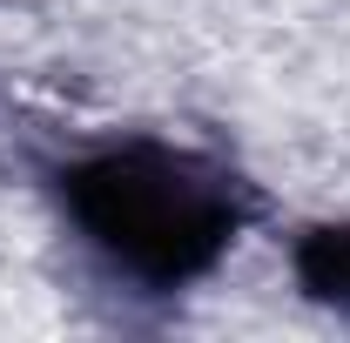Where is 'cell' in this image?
Masks as SVG:
<instances>
[{
    "label": "cell",
    "mask_w": 350,
    "mask_h": 343,
    "mask_svg": "<svg viewBox=\"0 0 350 343\" xmlns=\"http://www.w3.org/2000/svg\"><path fill=\"white\" fill-rule=\"evenodd\" d=\"M290 269L310 303L350 316V222H310L290 249Z\"/></svg>",
    "instance_id": "7a4b0ae2"
},
{
    "label": "cell",
    "mask_w": 350,
    "mask_h": 343,
    "mask_svg": "<svg viewBox=\"0 0 350 343\" xmlns=\"http://www.w3.org/2000/svg\"><path fill=\"white\" fill-rule=\"evenodd\" d=\"M61 209L115 276L142 290H189L236 249L256 195L216 155L135 135L61 169Z\"/></svg>",
    "instance_id": "6da1fadb"
}]
</instances>
